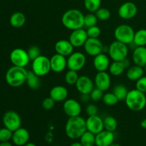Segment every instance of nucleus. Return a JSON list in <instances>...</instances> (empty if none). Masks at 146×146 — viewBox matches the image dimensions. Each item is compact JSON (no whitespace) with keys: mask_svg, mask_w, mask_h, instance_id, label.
Instances as JSON below:
<instances>
[{"mask_svg":"<svg viewBox=\"0 0 146 146\" xmlns=\"http://www.w3.org/2000/svg\"><path fill=\"white\" fill-rule=\"evenodd\" d=\"M87 131L86 120L83 117H70L65 125L66 135L70 139H79L81 135Z\"/></svg>","mask_w":146,"mask_h":146,"instance_id":"1","label":"nucleus"},{"mask_svg":"<svg viewBox=\"0 0 146 146\" xmlns=\"http://www.w3.org/2000/svg\"><path fill=\"white\" fill-rule=\"evenodd\" d=\"M84 14L77 9H68L63 14L61 22L68 29L74 30L84 27Z\"/></svg>","mask_w":146,"mask_h":146,"instance_id":"2","label":"nucleus"},{"mask_svg":"<svg viewBox=\"0 0 146 146\" xmlns=\"http://www.w3.org/2000/svg\"><path fill=\"white\" fill-rule=\"evenodd\" d=\"M27 72L28 71L24 67L13 66L9 68L6 73V81L10 86L14 88L21 86L26 83Z\"/></svg>","mask_w":146,"mask_h":146,"instance_id":"3","label":"nucleus"},{"mask_svg":"<svg viewBox=\"0 0 146 146\" xmlns=\"http://www.w3.org/2000/svg\"><path fill=\"white\" fill-rule=\"evenodd\" d=\"M125 102L131 111H141L146 106V96L145 93L141 92L136 88L132 89L128 91Z\"/></svg>","mask_w":146,"mask_h":146,"instance_id":"4","label":"nucleus"},{"mask_svg":"<svg viewBox=\"0 0 146 146\" xmlns=\"http://www.w3.org/2000/svg\"><path fill=\"white\" fill-rule=\"evenodd\" d=\"M108 54L113 61H123L128 57V45L115 40L108 46Z\"/></svg>","mask_w":146,"mask_h":146,"instance_id":"5","label":"nucleus"},{"mask_svg":"<svg viewBox=\"0 0 146 146\" xmlns=\"http://www.w3.org/2000/svg\"><path fill=\"white\" fill-rule=\"evenodd\" d=\"M135 32L133 27L130 25L121 24L115 28L114 31V36L116 41L128 45L133 42Z\"/></svg>","mask_w":146,"mask_h":146,"instance_id":"6","label":"nucleus"},{"mask_svg":"<svg viewBox=\"0 0 146 146\" xmlns=\"http://www.w3.org/2000/svg\"><path fill=\"white\" fill-rule=\"evenodd\" d=\"M31 71L40 77L47 75L51 71L50 58L46 56L40 55L32 61Z\"/></svg>","mask_w":146,"mask_h":146,"instance_id":"7","label":"nucleus"},{"mask_svg":"<svg viewBox=\"0 0 146 146\" xmlns=\"http://www.w3.org/2000/svg\"><path fill=\"white\" fill-rule=\"evenodd\" d=\"M10 61L13 66L25 68L29 64L30 60L27 51L21 48H14L10 53Z\"/></svg>","mask_w":146,"mask_h":146,"instance_id":"8","label":"nucleus"},{"mask_svg":"<svg viewBox=\"0 0 146 146\" xmlns=\"http://www.w3.org/2000/svg\"><path fill=\"white\" fill-rule=\"evenodd\" d=\"M86 63L85 54L80 51L73 52L67 58V68L70 70L78 71L82 69Z\"/></svg>","mask_w":146,"mask_h":146,"instance_id":"9","label":"nucleus"},{"mask_svg":"<svg viewBox=\"0 0 146 146\" xmlns=\"http://www.w3.org/2000/svg\"><path fill=\"white\" fill-rule=\"evenodd\" d=\"M2 122L4 127L12 132L19 128L21 125V117L14 111H7L3 115Z\"/></svg>","mask_w":146,"mask_h":146,"instance_id":"10","label":"nucleus"},{"mask_svg":"<svg viewBox=\"0 0 146 146\" xmlns=\"http://www.w3.org/2000/svg\"><path fill=\"white\" fill-rule=\"evenodd\" d=\"M84 47L88 55L95 57L96 56L103 53L104 44L98 38H88Z\"/></svg>","mask_w":146,"mask_h":146,"instance_id":"11","label":"nucleus"},{"mask_svg":"<svg viewBox=\"0 0 146 146\" xmlns=\"http://www.w3.org/2000/svg\"><path fill=\"white\" fill-rule=\"evenodd\" d=\"M138 13V7L132 1H126L120 6L118 10V16L123 19H131Z\"/></svg>","mask_w":146,"mask_h":146,"instance_id":"12","label":"nucleus"},{"mask_svg":"<svg viewBox=\"0 0 146 146\" xmlns=\"http://www.w3.org/2000/svg\"><path fill=\"white\" fill-rule=\"evenodd\" d=\"M63 110L64 112L68 117L78 116L81 113L82 108L78 101L73 98H69L64 101L63 105Z\"/></svg>","mask_w":146,"mask_h":146,"instance_id":"13","label":"nucleus"},{"mask_svg":"<svg viewBox=\"0 0 146 146\" xmlns=\"http://www.w3.org/2000/svg\"><path fill=\"white\" fill-rule=\"evenodd\" d=\"M88 38L86 31L84 28L72 31L69 36V41L74 48L84 46Z\"/></svg>","mask_w":146,"mask_h":146,"instance_id":"14","label":"nucleus"},{"mask_svg":"<svg viewBox=\"0 0 146 146\" xmlns=\"http://www.w3.org/2000/svg\"><path fill=\"white\" fill-rule=\"evenodd\" d=\"M86 123L87 131L95 135L99 133L104 130V119H102L98 115L88 116V118L86 120Z\"/></svg>","mask_w":146,"mask_h":146,"instance_id":"15","label":"nucleus"},{"mask_svg":"<svg viewBox=\"0 0 146 146\" xmlns=\"http://www.w3.org/2000/svg\"><path fill=\"white\" fill-rule=\"evenodd\" d=\"M77 91L81 94H90L95 87L94 82L87 76H81L75 84Z\"/></svg>","mask_w":146,"mask_h":146,"instance_id":"16","label":"nucleus"},{"mask_svg":"<svg viewBox=\"0 0 146 146\" xmlns=\"http://www.w3.org/2000/svg\"><path fill=\"white\" fill-rule=\"evenodd\" d=\"M94 84L96 88L101 91H107L111 84V78L110 74L106 71H100L96 74L94 78Z\"/></svg>","mask_w":146,"mask_h":146,"instance_id":"17","label":"nucleus"},{"mask_svg":"<svg viewBox=\"0 0 146 146\" xmlns=\"http://www.w3.org/2000/svg\"><path fill=\"white\" fill-rule=\"evenodd\" d=\"M51 71L55 73H61L67 68V58L62 55L56 54L50 58Z\"/></svg>","mask_w":146,"mask_h":146,"instance_id":"18","label":"nucleus"},{"mask_svg":"<svg viewBox=\"0 0 146 146\" xmlns=\"http://www.w3.org/2000/svg\"><path fill=\"white\" fill-rule=\"evenodd\" d=\"M30 138L29 132L27 129L20 127L13 132L12 142L17 146H24L29 142Z\"/></svg>","mask_w":146,"mask_h":146,"instance_id":"19","label":"nucleus"},{"mask_svg":"<svg viewBox=\"0 0 146 146\" xmlns=\"http://www.w3.org/2000/svg\"><path fill=\"white\" fill-rule=\"evenodd\" d=\"M54 48L56 54L68 57L74 52V47L73 46L69 40L61 39L56 41L54 46Z\"/></svg>","mask_w":146,"mask_h":146,"instance_id":"20","label":"nucleus"},{"mask_svg":"<svg viewBox=\"0 0 146 146\" xmlns=\"http://www.w3.org/2000/svg\"><path fill=\"white\" fill-rule=\"evenodd\" d=\"M115 135L113 132L104 130L96 135V145L109 146L114 142Z\"/></svg>","mask_w":146,"mask_h":146,"instance_id":"21","label":"nucleus"},{"mask_svg":"<svg viewBox=\"0 0 146 146\" xmlns=\"http://www.w3.org/2000/svg\"><path fill=\"white\" fill-rule=\"evenodd\" d=\"M94 67L98 72L100 71H106L109 68L110 62L109 57L104 53L96 56L94 58Z\"/></svg>","mask_w":146,"mask_h":146,"instance_id":"22","label":"nucleus"},{"mask_svg":"<svg viewBox=\"0 0 146 146\" xmlns=\"http://www.w3.org/2000/svg\"><path fill=\"white\" fill-rule=\"evenodd\" d=\"M68 91L64 86H56L53 87L49 92V96L56 102H61L67 99Z\"/></svg>","mask_w":146,"mask_h":146,"instance_id":"23","label":"nucleus"},{"mask_svg":"<svg viewBox=\"0 0 146 146\" xmlns=\"http://www.w3.org/2000/svg\"><path fill=\"white\" fill-rule=\"evenodd\" d=\"M132 59L135 65L144 67L146 64V46H135L133 51Z\"/></svg>","mask_w":146,"mask_h":146,"instance_id":"24","label":"nucleus"},{"mask_svg":"<svg viewBox=\"0 0 146 146\" xmlns=\"http://www.w3.org/2000/svg\"><path fill=\"white\" fill-rule=\"evenodd\" d=\"M144 71L143 67L138 65L132 66L127 69L126 76L130 81H136L143 76Z\"/></svg>","mask_w":146,"mask_h":146,"instance_id":"25","label":"nucleus"},{"mask_svg":"<svg viewBox=\"0 0 146 146\" xmlns=\"http://www.w3.org/2000/svg\"><path fill=\"white\" fill-rule=\"evenodd\" d=\"M127 69V67L125 66L124 59L123 61H113L111 64L108 70L111 75L115 76H118L123 74L125 71V70Z\"/></svg>","mask_w":146,"mask_h":146,"instance_id":"26","label":"nucleus"},{"mask_svg":"<svg viewBox=\"0 0 146 146\" xmlns=\"http://www.w3.org/2000/svg\"><path fill=\"white\" fill-rule=\"evenodd\" d=\"M26 84L32 90H37L41 86V80L40 76L33 72L32 71H28Z\"/></svg>","mask_w":146,"mask_h":146,"instance_id":"27","label":"nucleus"},{"mask_svg":"<svg viewBox=\"0 0 146 146\" xmlns=\"http://www.w3.org/2000/svg\"><path fill=\"white\" fill-rule=\"evenodd\" d=\"M26 16L20 11H17L11 14L9 19L10 24L14 28H21L26 23Z\"/></svg>","mask_w":146,"mask_h":146,"instance_id":"28","label":"nucleus"},{"mask_svg":"<svg viewBox=\"0 0 146 146\" xmlns=\"http://www.w3.org/2000/svg\"><path fill=\"white\" fill-rule=\"evenodd\" d=\"M133 44L135 46H146V29H141L135 32Z\"/></svg>","mask_w":146,"mask_h":146,"instance_id":"29","label":"nucleus"},{"mask_svg":"<svg viewBox=\"0 0 146 146\" xmlns=\"http://www.w3.org/2000/svg\"><path fill=\"white\" fill-rule=\"evenodd\" d=\"M80 143L83 146H94L96 145V135L86 131L81 136Z\"/></svg>","mask_w":146,"mask_h":146,"instance_id":"30","label":"nucleus"},{"mask_svg":"<svg viewBox=\"0 0 146 146\" xmlns=\"http://www.w3.org/2000/svg\"><path fill=\"white\" fill-rule=\"evenodd\" d=\"M113 93L115 94L118 101H125V98L128 95V91L126 86L122 85V84H118V85H116L114 87L113 90Z\"/></svg>","mask_w":146,"mask_h":146,"instance_id":"31","label":"nucleus"},{"mask_svg":"<svg viewBox=\"0 0 146 146\" xmlns=\"http://www.w3.org/2000/svg\"><path fill=\"white\" fill-rule=\"evenodd\" d=\"M104 130L111 132H114L118 127V122L113 116L108 115L104 119Z\"/></svg>","mask_w":146,"mask_h":146,"instance_id":"32","label":"nucleus"},{"mask_svg":"<svg viewBox=\"0 0 146 146\" xmlns=\"http://www.w3.org/2000/svg\"><path fill=\"white\" fill-rule=\"evenodd\" d=\"M78 77H79V76H78V71L68 69V71L66 73L64 79H65V82L68 85L72 86L76 84Z\"/></svg>","mask_w":146,"mask_h":146,"instance_id":"33","label":"nucleus"},{"mask_svg":"<svg viewBox=\"0 0 146 146\" xmlns=\"http://www.w3.org/2000/svg\"><path fill=\"white\" fill-rule=\"evenodd\" d=\"M101 0H84V7L91 13H95L101 7Z\"/></svg>","mask_w":146,"mask_h":146,"instance_id":"34","label":"nucleus"},{"mask_svg":"<svg viewBox=\"0 0 146 146\" xmlns=\"http://www.w3.org/2000/svg\"><path fill=\"white\" fill-rule=\"evenodd\" d=\"M98 18L96 15L94 13H88L86 15L84 16V27L86 28L96 26L98 23Z\"/></svg>","mask_w":146,"mask_h":146,"instance_id":"35","label":"nucleus"},{"mask_svg":"<svg viewBox=\"0 0 146 146\" xmlns=\"http://www.w3.org/2000/svg\"><path fill=\"white\" fill-rule=\"evenodd\" d=\"M103 102L106 104V106H112L115 105L118 103V99L117 97L115 96V94L113 93H106L103 96Z\"/></svg>","mask_w":146,"mask_h":146,"instance_id":"36","label":"nucleus"},{"mask_svg":"<svg viewBox=\"0 0 146 146\" xmlns=\"http://www.w3.org/2000/svg\"><path fill=\"white\" fill-rule=\"evenodd\" d=\"M97 18L101 21H106L111 17V11L106 8L100 7L98 10L95 12Z\"/></svg>","mask_w":146,"mask_h":146,"instance_id":"37","label":"nucleus"},{"mask_svg":"<svg viewBox=\"0 0 146 146\" xmlns=\"http://www.w3.org/2000/svg\"><path fill=\"white\" fill-rule=\"evenodd\" d=\"M12 131L6 127L0 128V142L9 141L12 138Z\"/></svg>","mask_w":146,"mask_h":146,"instance_id":"38","label":"nucleus"},{"mask_svg":"<svg viewBox=\"0 0 146 146\" xmlns=\"http://www.w3.org/2000/svg\"><path fill=\"white\" fill-rule=\"evenodd\" d=\"M104 91H101L99 88L94 87V89L92 90L91 93H90V97L91 99L94 101H99L102 100L103 96H104Z\"/></svg>","mask_w":146,"mask_h":146,"instance_id":"39","label":"nucleus"},{"mask_svg":"<svg viewBox=\"0 0 146 146\" xmlns=\"http://www.w3.org/2000/svg\"><path fill=\"white\" fill-rule=\"evenodd\" d=\"M87 34H88V38H98L101 35V29L97 25L94 26V27L87 28L86 30Z\"/></svg>","mask_w":146,"mask_h":146,"instance_id":"40","label":"nucleus"},{"mask_svg":"<svg viewBox=\"0 0 146 146\" xmlns=\"http://www.w3.org/2000/svg\"><path fill=\"white\" fill-rule=\"evenodd\" d=\"M27 52H28L30 60H31V61L41 55L40 48H38V46H32L30 47V48L27 50Z\"/></svg>","mask_w":146,"mask_h":146,"instance_id":"41","label":"nucleus"},{"mask_svg":"<svg viewBox=\"0 0 146 146\" xmlns=\"http://www.w3.org/2000/svg\"><path fill=\"white\" fill-rule=\"evenodd\" d=\"M136 89L141 91L143 93H146V76H143L141 78H140L138 81H136L135 84Z\"/></svg>","mask_w":146,"mask_h":146,"instance_id":"42","label":"nucleus"},{"mask_svg":"<svg viewBox=\"0 0 146 146\" xmlns=\"http://www.w3.org/2000/svg\"><path fill=\"white\" fill-rule=\"evenodd\" d=\"M55 103L56 101L50 96L48 98H46L42 101V108L46 111H49L54 108V106H55Z\"/></svg>","mask_w":146,"mask_h":146,"instance_id":"43","label":"nucleus"},{"mask_svg":"<svg viewBox=\"0 0 146 146\" xmlns=\"http://www.w3.org/2000/svg\"><path fill=\"white\" fill-rule=\"evenodd\" d=\"M98 111V107H97L96 105H94V104H92L87 106L86 108V112L87 115H88V116L97 115Z\"/></svg>","mask_w":146,"mask_h":146,"instance_id":"44","label":"nucleus"},{"mask_svg":"<svg viewBox=\"0 0 146 146\" xmlns=\"http://www.w3.org/2000/svg\"><path fill=\"white\" fill-rule=\"evenodd\" d=\"M81 99L83 102H88V100L91 99L90 94H81Z\"/></svg>","mask_w":146,"mask_h":146,"instance_id":"45","label":"nucleus"},{"mask_svg":"<svg viewBox=\"0 0 146 146\" xmlns=\"http://www.w3.org/2000/svg\"><path fill=\"white\" fill-rule=\"evenodd\" d=\"M0 146H13V145L9 141H5V142H0Z\"/></svg>","mask_w":146,"mask_h":146,"instance_id":"46","label":"nucleus"},{"mask_svg":"<svg viewBox=\"0 0 146 146\" xmlns=\"http://www.w3.org/2000/svg\"><path fill=\"white\" fill-rule=\"evenodd\" d=\"M141 126L144 129H146V118H144L141 122Z\"/></svg>","mask_w":146,"mask_h":146,"instance_id":"47","label":"nucleus"},{"mask_svg":"<svg viewBox=\"0 0 146 146\" xmlns=\"http://www.w3.org/2000/svg\"><path fill=\"white\" fill-rule=\"evenodd\" d=\"M69 146H83V145L80 142H74L73 143H71Z\"/></svg>","mask_w":146,"mask_h":146,"instance_id":"48","label":"nucleus"},{"mask_svg":"<svg viewBox=\"0 0 146 146\" xmlns=\"http://www.w3.org/2000/svg\"><path fill=\"white\" fill-rule=\"evenodd\" d=\"M24 146H37L36 145V144H34V143H27V144H25V145H24Z\"/></svg>","mask_w":146,"mask_h":146,"instance_id":"49","label":"nucleus"},{"mask_svg":"<svg viewBox=\"0 0 146 146\" xmlns=\"http://www.w3.org/2000/svg\"><path fill=\"white\" fill-rule=\"evenodd\" d=\"M109 146H121V145H119L118 143H113L112 144H111Z\"/></svg>","mask_w":146,"mask_h":146,"instance_id":"50","label":"nucleus"},{"mask_svg":"<svg viewBox=\"0 0 146 146\" xmlns=\"http://www.w3.org/2000/svg\"><path fill=\"white\" fill-rule=\"evenodd\" d=\"M143 68H144V71H145V72H146V64H145V66H144V67H143Z\"/></svg>","mask_w":146,"mask_h":146,"instance_id":"51","label":"nucleus"},{"mask_svg":"<svg viewBox=\"0 0 146 146\" xmlns=\"http://www.w3.org/2000/svg\"><path fill=\"white\" fill-rule=\"evenodd\" d=\"M68 1H72V0H68Z\"/></svg>","mask_w":146,"mask_h":146,"instance_id":"52","label":"nucleus"}]
</instances>
